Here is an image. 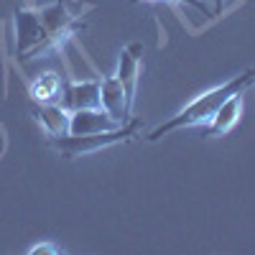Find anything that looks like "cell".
I'll return each instance as SVG.
<instances>
[{"mask_svg": "<svg viewBox=\"0 0 255 255\" xmlns=\"http://www.w3.org/2000/svg\"><path fill=\"white\" fill-rule=\"evenodd\" d=\"M253 82H255V69H248V72L238 74L235 79H227L225 84H217V87H212L209 92L199 95L194 102H189L186 108H184L181 113H176L171 120L161 123L156 130H151L145 140L156 143V140H161L163 135L179 130V128H191V125H204V123H209L212 115L217 113V108H220L225 100H230L232 95H240L245 87H250Z\"/></svg>", "mask_w": 255, "mask_h": 255, "instance_id": "obj_1", "label": "cell"}, {"mask_svg": "<svg viewBox=\"0 0 255 255\" xmlns=\"http://www.w3.org/2000/svg\"><path fill=\"white\" fill-rule=\"evenodd\" d=\"M140 128H143V120L140 118H133V120H128L125 125L115 128V130H105V133H87V135L67 133V135H56V138H49V145H54L61 156L77 158V156L102 151V148L123 143V140H130V138L138 135Z\"/></svg>", "mask_w": 255, "mask_h": 255, "instance_id": "obj_2", "label": "cell"}, {"mask_svg": "<svg viewBox=\"0 0 255 255\" xmlns=\"http://www.w3.org/2000/svg\"><path fill=\"white\" fill-rule=\"evenodd\" d=\"M15 31H18V56L20 59H31L38 51H44L51 46L49 33L41 23L38 10H33L31 5H23L15 10Z\"/></svg>", "mask_w": 255, "mask_h": 255, "instance_id": "obj_3", "label": "cell"}, {"mask_svg": "<svg viewBox=\"0 0 255 255\" xmlns=\"http://www.w3.org/2000/svg\"><path fill=\"white\" fill-rule=\"evenodd\" d=\"M38 15H41V23H44L54 49H61L67 44V38H72V33L82 28V20H77L61 0H54V3L44 5L38 10Z\"/></svg>", "mask_w": 255, "mask_h": 255, "instance_id": "obj_4", "label": "cell"}, {"mask_svg": "<svg viewBox=\"0 0 255 255\" xmlns=\"http://www.w3.org/2000/svg\"><path fill=\"white\" fill-rule=\"evenodd\" d=\"M61 92H64L61 105L69 113L102 108V84L97 79H92V82H67L61 87Z\"/></svg>", "mask_w": 255, "mask_h": 255, "instance_id": "obj_5", "label": "cell"}, {"mask_svg": "<svg viewBox=\"0 0 255 255\" xmlns=\"http://www.w3.org/2000/svg\"><path fill=\"white\" fill-rule=\"evenodd\" d=\"M102 110L108 113L118 125H125L130 120V105H128V95H125V87L120 84L118 77H105L102 82Z\"/></svg>", "mask_w": 255, "mask_h": 255, "instance_id": "obj_6", "label": "cell"}, {"mask_svg": "<svg viewBox=\"0 0 255 255\" xmlns=\"http://www.w3.org/2000/svg\"><path fill=\"white\" fill-rule=\"evenodd\" d=\"M140 56H143V44H130L120 51V61H118V79L125 87L128 95V105L133 108L135 102V87H138V67H140Z\"/></svg>", "mask_w": 255, "mask_h": 255, "instance_id": "obj_7", "label": "cell"}, {"mask_svg": "<svg viewBox=\"0 0 255 255\" xmlns=\"http://www.w3.org/2000/svg\"><path fill=\"white\" fill-rule=\"evenodd\" d=\"M120 128L102 108L92 110H74L69 113V133L74 135H87V133H105V130H115Z\"/></svg>", "mask_w": 255, "mask_h": 255, "instance_id": "obj_8", "label": "cell"}, {"mask_svg": "<svg viewBox=\"0 0 255 255\" xmlns=\"http://www.w3.org/2000/svg\"><path fill=\"white\" fill-rule=\"evenodd\" d=\"M240 113H243V97H240V95H232L230 100H225V102L220 105L217 113L212 115L207 133H209V135H225L227 130H232V128H235V123L240 120Z\"/></svg>", "mask_w": 255, "mask_h": 255, "instance_id": "obj_9", "label": "cell"}, {"mask_svg": "<svg viewBox=\"0 0 255 255\" xmlns=\"http://www.w3.org/2000/svg\"><path fill=\"white\" fill-rule=\"evenodd\" d=\"M36 120L41 123V128L46 130L49 138H56V135H67L69 133V110L64 105H41V110L33 113Z\"/></svg>", "mask_w": 255, "mask_h": 255, "instance_id": "obj_10", "label": "cell"}, {"mask_svg": "<svg viewBox=\"0 0 255 255\" xmlns=\"http://www.w3.org/2000/svg\"><path fill=\"white\" fill-rule=\"evenodd\" d=\"M61 79L56 72H46V74H41L33 84H31V97L38 102V105H54L59 102L61 97Z\"/></svg>", "mask_w": 255, "mask_h": 255, "instance_id": "obj_11", "label": "cell"}, {"mask_svg": "<svg viewBox=\"0 0 255 255\" xmlns=\"http://www.w3.org/2000/svg\"><path fill=\"white\" fill-rule=\"evenodd\" d=\"M49 253H61V248H56L51 243H41V245L31 248V255H49Z\"/></svg>", "mask_w": 255, "mask_h": 255, "instance_id": "obj_12", "label": "cell"}, {"mask_svg": "<svg viewBox=\"0 0 255 255\" xmlns=\"http://www.w3.org/2000/svg\"><path fill=\"white\" fill-rule=\"evenodd\" d=\"M222 8H225V0H215V15H220Z\"/></svg>", "mask_w": 255, "mask_h": 255, "instance_id": "obj_13", "label": "cell"}, {"mask_svg": "<svg viewBox=\"0 0 255 255\" xmlns=\"http://www.w3.org/2000/svg\"><path fill=\"white\" fill-rule=\"evenodd\" d=\"M133 3H140V0H133Z\"/></svg>", "mask_w": 255, "mask_h": 255, "instance_id": "obj_14", "label": "cell"}]
</instances>
